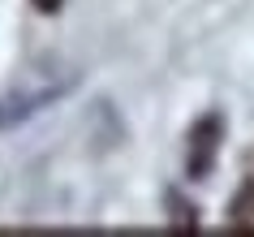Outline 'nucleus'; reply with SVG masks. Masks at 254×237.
<instances>
[{"label": "nucleus", "instance_id": "nucleus-1", "mask_svg": "<svg viewBox=\"0 0 254 237\" xmlns=\"http://www.w3.org/2000/svg\"><path fill=\"white\" fill-rule=\"evenodd\" d=\"M220 134H224V121L215 117H202L198 125H194V138H190V143H194V151H190V172H194V177H198V172H207L215 164V147H220Z\"/></svg>", "mask_w": 254, "mask_h": 237}, {"label": "nucleus", "instance_id": "nucleus-2", "mask_svg": "<svg viewBox=\"0 0 254 237\" xmlns=\"http://www.w3.org/2000/svg\"><path fill=\"white\" fill-rule=\"evenodd\" d=\"M35 4H39V13H56L61 9V0H35Z\"/></svg>", "mask_w": 254, "mask_h": 237}]
</instances>
